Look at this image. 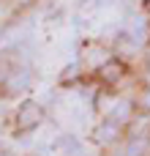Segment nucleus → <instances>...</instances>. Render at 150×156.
Returning <instances> with one entry per match:
<instances>
[{
  "label": "nucleus",
  "mask_w": 150,
  "mask_h": 156,
  "mask_svg": "<svg viewBox=\"0 0 150 156\" xmlns=\"http://www.w3.org/2000/svg\"><path fill=\"white\" fill-rule=\"evenodd\" d=\"M30 82H33V71H30L27 66H16V69H11V71L3 77V88H5L8 96L25 93V90L30 88Z\"/></svg>",
  "instance_id": "1"
},
{
  "label": "nucleus",
  "mask_w": 150,
  "mask_h": 156,
  "mask_svg": "<svg viewBox=\"0 0 150 156\" xmlns=\"http://www.w3.org/2000/svg\"><path fill=\"white\" fill-rule=\"evenodd\" d=\"M41 121H44V107L36 101H25L16 110V129L19 132H33L36 126H41Z\"/></svg>",
  "instance_id": "2"
},
{
  "label": "nucleus",
  "mask_w": 150,
  "mask_h": 156,
  "mask_svg": "<svg viewBox=\"0 0 150 156\" xmlns=\"http://www.w3.org/2000/svg\"><path fill=\"white\" fill-rule=\"evenodd\" d=\"M118 137H120V123H115L112 118H109V121H104V123L96 129V140H98L101 145H112Z\"/></svg>",
  "instance_id": "3"
},
{
  "label": "nucleus",
  "mask_w": 150,
  "mask_h": 156,
  "mask_svg": "<svg viewBox=\"0 0 150 156\" xmlns=\"http://www.w3.org/2000/svg\"><path fill=\"white\" fill-rule=\"evenodd\" d=\"M128 36H131L137 44H145V41H148V16H145V14L134 16V22L128 25Z\"/></svg>",
  "instance_id": "4"
},
{
  "label": "nucleus",
  "mask_w": 150,
  "mask_h": 156,
  "mask_svg": "<svg viewBox=\"0 0 150 156\" xmlns=\"http://www.w3.org/2000/svg\"><path fill=\"white\" fill-rule=\"evenodd\" d=\"M148 148H150V140L139 134V137H131V140H128V145L120 151V156H142Z\"/></svg>",
  "instance_id": "5"
},
{
  "label": "nucleus",
  "mask_w": 150,
  "mask_h": 156,
  "mask_svg": "<svg viewBox=\"0 0 150 156\" xmlns=\"http://www.w3.org/2000/svg\"><path fill=\"white\" fill-rule=\"evenodd\" d=\"M131 115H134V104H131V101H126V99H123V101H118V104H115V110L109 112V118H112L115 123H126V121H131Z\"/></svg>",
  "instance_id": "6"
},
{
  "label": "nucleus",
  "mask_w": 150,
  "mask_h": 156,
  "mask_svg": "<svg viewBox=\"0 0 150 156\" xmlns=\"http://www.w3.org/2000/svg\"><path fill=\"white\" fill-rule=\"evenodd\" d=\"M123 63H118V60H109V63H104V69H101V77L107 80V82H115V80H120L123 77Z\"/></svg>",
  "instance_id": "7"
},
{
  "label": "nucleus",
  "mask_w": 150,
  "mask_h": 156,
  "mask_svg": "<svg viewBox=\"0 0 150 156\" xmlns=\"http://www.w3.org/2000/svg\"><path fill=\"white\" fill-rule=\"evenodd\" d=\"M60 148H63L66 154H79V143H77V137H66V140L60 143Z\"/></svg>",
  "instance_id": "8"
},
{
  "label": "nucleus",
  "mask_w": 150,
  "mask_h": 156,
  "mask_svg": "<svg viewBox=\"0 0 150 156\" xmlns=\"http://www.w3.org/2000/svg\"><path fill=\"white\" fill-rule=\"evenodd\" d=\"M139 104H142V110H145V112H150V88L145 90V93H142V99H139Z\"/></svg>",
  "instance_id": "9"
},
{
  "label": "nucleus",
  "mask_w": 150,
  "mask_h": 156,
  "mask_svg": "<svg viewBox=\"0 0 150 156\" xmlns=\"http://www.w3.org/2000/svg\"><path fill=\"white\" fill-rule=\"evenodd\" d=\"M3 107H5V101H3V99H0V115H3Z\"/></svg>",
  "instance_id": "10"
},
{
  "label": "nucleus",
  "mask_w": 150,
  "mask_h": 156,
  "mask_svg": "<svg viewBox=\"0 0 150 156\" xmlns=\"http://www.w3.org/2000/svg\"><path fill=\"white\" fill-rule=\"evenodd\" d=\"M145 80H148V85H150V69H148V74H145Z\"/></svg>",
  "instance_id": "11"
},
{
  "label": "nucleus",
  "mask_w": 150,
  "mask_h": 156,
  "mask_svg": "<svg viewBox=\"0 0 150 156\" xmlns=\"http://www.w3.org/2000/svg\"><path fill=\"white\" fill-rule=\"evenodd\" d=\"M0 156H5V154H3V148H0Z\"/></svg>",
  "instance_id": "12"
},
{
  "label": "nucleus",
  "mask_w": 150,
  "mask_h": 156,
  "mask_svg": "<svg viewBox=\"0 0 150 156\" xmlns=\"http://www.w3.org/2000/svg\"><path fill=\"white\" fill-rule=\"evenodd\" d=\"M82 3H87V0H82Z\"/></svg>",
  "instance_id": "13"
}]
</instances>
